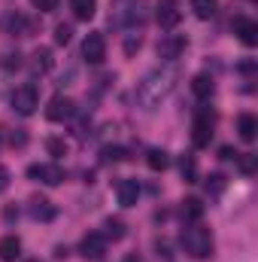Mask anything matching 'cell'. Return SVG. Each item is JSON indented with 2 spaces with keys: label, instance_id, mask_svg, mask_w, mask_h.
Listing matches in <instances>:
<instances>
[{
  "label": "cell",
  "instance_id": "obj_1",
  "mask_svg": "<svg viewBox=\"0 0 258 262\" xmlns=\"http://www.w3.org/2000/svg\"><path fill=\"white\" fill-rule=\"evenodd\" d=\"M173 89H176V70L173 67H158L137 85V101L143 104V110H155Z\"/></svg>",
  "mask_w": 258,
  "mask_h": 262
},
{
  "label": "cell",
  "instance_id": "obj_2",
  "mask_svg": "<svg viewBox=\"0 0 258 262\" xmlns=\"http://www.w3.org/2000/svg\"><path fill=\"white\" fill-rule=\"evenodd\" d=\"M179 244H183V250H186L192 259H207V256H213V232H210L207 226H200V223H192V226L183 229Z\"/></svg>",
  "mask_w": 258,
  "mask_h": 262
},
{
  "label": "cell",
  "instance_id": "obj_3",
  "mask_svg": "<svg viewBox=\"0 0 258 262\" xmlns=\"http://www.w3.org/2000/svg\"><path fill=\"white\" fill-rule=\"evenodd\" d=\"M143 21V0H113L110 25L116 28H134Z\"/></svg>",
  "mask_w": 258,
  "mask_h": 262
},
{
  "label": "cell",
  "instance_id": "obj_4",
  "mask_svg": "<svg viewBox=\"0 0 258 262\" xmlns=\"http://www.w3.org/2000/svg\"><path fill=\"white\" fill-rule=\"evenodd\" d=\"M9 104L18 116H34L37 107H40V92L34 85H18L12 95H9Z\"/></svg>",
  "mask_w": 258,
  "mask_h": 262
},
{
  "label": "cell",
  "instance_id": "obj_5",
  "mask_svg": "<svg viewBox=\"0 0 258 262\" xmlns=\"http://www.w3.org/2000/svg\"><path fill=\"white\" fill-rule=\"evenodd\" d=\"M28 177L31 180H40L46 186H58V183L67 180V171L61 165H55V162H43V165H31L28 168Z\"/></svg>",
  "mask_w": 258,
  "mask_h": 262
},
{
  "label": "cell",
  "instance_id": "obj_6",
  "mask_svg": "<svg viewBox=\"0 0 258 262\" xmlns=\"http://www.w3.org/2000/svg\"><path fill=\"white\" fill-rule=\"evenodd\" d=\"M73 113H76V104L67 95H55L49 101V107H46V119L49 122H67V119H73Z\"/></svg>",
  "mask_w": 258,
  "mask_h": 262
},
{
  "label": "cell",
  "instance_id": "obj_7",
  "mask_svg": "<svg viewBox=\"0 0 258 262\" xmlns=\"http://www.w3.org/2000/svg\"><path fill=\"white\" fill-rule=\"evenodd\" d=\"M186 52V37L183 34H164L158 40V58L161 61H176Z\"/></svg>",
  "mask_w": 258,
  "mask_h": 262
},
{
  "label": "cell",
  "instance_id": "obj_8",
  "mask_svg": "<svg viewBox=\"0 0 258 262\" xmlns=\"http://www.w3.org/2000/svg\"><path fill=\"white\" fill-rule=\"evenodd\" d=\"M210 140H213V113L200 110L192 125V143L197 149H203V146H210Z\"/></svg>",
  "mask_w": 258,
  "mask_h": 262
},
{
  "label": "cell",
  "instance_id": "obj_9",
  "mask_svg": "<svg viewBox=\"0 0 258 262\" xmlns=\"http://www.w3.org/2000/svg\"><path fill=\"white\" fill-rule=\"evenodd\" d=\"M79 253H82V259H104V253H107V238L100 235V232H88L82 241H79Z\"/></svg>",
  "mask_w": 258,
  "mask_h": 262
},
{
  "label": "cell",
  "instance_id": "obj_10",
  "mask_svg": "<svg viewBox=\"0 0 258 262\" xmlns=\"http://www.w3.org/2000/svg\"><path fill=\"white\" fill-rule=\"evenodd\" d=\"M82 58L88 64H104V58H107V40L100 34H88L85 43H82Z\"/></svg>",
  "mask_w": 258,
  "mask_h": 262
},
{
  "label": "cell",
  "instance_id": "obj_11",
  "mask_svg": "<svg viewBox=\"0 0 258 262\" xmlns=\"http://www.w3.org/2000/svg\"><path fill=\"white\" fill-rule=\"evenodd\" d=\"M155 18H158V25L161 28H176L179 25V18H183V12H179V0H158V6H155Z\"/></svg>",
  "mask_w": 258,
  "mask_h": 262
},
{
  "label": "cell",
  "instance_id": "obj_12",
  "mask_svg": "<svg viewBox=\"0 0 258 262\" xmlns=\"http://www.w3.org/2000/svg\"><path fill=\"white\" fill-rule=\"evenodd\" d=\"M52 67H55V58H52V49L49 46H40V49L31 52V73L34 76H46Z\"/></svg>",
  "mask_w": 258,
  "mask_h": 262
},
{
  "label": "cell",
  "instance_id": "obj_13",
  "mask_svg": "<svg viewBox=\"0 0 258 262\" xmlns=\"http://www.w3.org/2000/svg\"><path fill=\"white\" fill-rule=\"evenodd\" d=\"M234 34H237L240 43L249 46V49L258 43V25L252 21V18H234Z\"/></svg>",
  "mask_w": 258,
  "mask_h": 262
},
{
  "label": "cell",
  "instance_id": "obj_14",
  "mask_svg": "<svg viewBox=\"0 0 258 262\" xmlns=\"http://www.w3.org/2000/svg\"><path fill=\"white\" fill-rule=\"evenodd\" d=\"M116 195H119V204L122 207H134L137 198H140V183L137 180H119L116 183Z\"/></svg>",
  "mask_w": 258,
  "mask_h": 262
},
{
  "label": "cell",
  "instance_id": "obj_15",
  "mask_svg": "<svg viewBox=\"0 0 258 262\" xmlns=\"http://www.w3.org/2000/svg\"><path fill=\"white\" fill-rule=\"evenodd\" d=\"M237 134H240V140H246V143H252L258 137V119L252 113H240V116H237Z\"/></svg>",
  "mask_w": 258,
  "mask_h": 262
},
{
  "label": "cell",
  "instance_id": "obj_16",
  "mask_svg": "<svg viewBox=\"0 0 258 262\" xmlns=\"http://www.w3.org/2000/svg\"><path fill=\"white\" fill-rule=\"evenodd\" d=\"M31 216H34V220H43V223L55 220L52 201H49V198H31Z\"/></svg>",
  "mask_w": 258,
  "mask_h": 262
},
{
  "label": "cell",
  "instance_id": "obj_17",
  "mask_svg": "<svg viewBox=\"0 0 258 262\" xmlns=\"http://www.w3.org/2000/svg\"><path fill=\"white\" fill-rule=\"evenodd\" d=\"M18 253H21V241L15 235H3L0 238V259L12 262V259H18Z\"/></svg>",
  "mask_w": 258,
  "mask_h": 262
},
{
  "label": "cell",
  "instance_id": "obj_18",
  "mask_svg": "<svg viewBox=\"0 0 258 262\" xmlns=\"http://www.w3.org/2000/svg\"><path fill=\"white\" fill-rule=\"evenodd\" d=\"M192 92L200 98V101L213 98V92H216V82H213V76H207V73H197V76L192 79Z\"/></svg>",
  "mask_w": 258,
  "mask_h": 262
},
{
  "label": "cell",
  "instance_id": "obj_19",
  "mask_svg": "<svg viewBox=\"0 0 258 262\" xmlns=\"http://www.w3.org/2000/svg\"><path fill=\"white\" fill-rule=\"evenodd\" d=\"M70 9H73V15H76L79 21H88V18H94L97 3H94V0H70Z\"/></svg>",
  "mask_w": 258,
  "mask_h": 262
},
{
  "label": "cell",
  "instance_id": "obj_20",
  "mask_svg": "<svg viewBox=\"0 0 258 262\" xmlns=\"http://www.w3.org/2000/svg\"><path fill=\"white\" fill-rule=\"evenodd\" d=\"M179 210H183V216H186L189 223H197V220L203 216V201H200V198H186Z\"/></svg>",
  "mask_w": 258,
  "mask_h": 262
},
{
  "label": "cell",
  "instance_id": "obj_21",
  "mask_svg": "<svg viewBox=\"0 0 258 262\" xmlns=\"http://www.w3.org/2000/svg\"><path fill=\"white\" fill-rule=\"evenodd\" d=\"M104 229H107V232H104V238H107V241H122V238H125V232H128V229H125V223H122V220H116V216H110V220L104 223Z\"/></svg>",
  "mask_w": 258,
  "mask_h": 262
},
{
  "label": "cell",
  "instance_id": "obj_22",
  "mask_svg": "<svg viewBox=\"0 0 258 262\" xmlns=\"http://www.w3.org/2000/svg\"><path fill=\"white\" fill-rule=\"evenodd\" d=\"M219 9V0H192V12L197 18H213Z\"/></svg>",
  "mask_w": 258,
  "mask_h": 262
},
{
  "label": "cell",
  "instance_id": "obj_23",
  "mask_svg": "<svg viewBox=\"0 0 258 262\" xmlns=\"http://www.w3.org/2000/svg\"><path fill=\"white\" fill-rule=\"evenodd\" d=\"M146 165H149V171H164L170 165V159H167L164 149H149L146 152Z\"/></svg>",
  "mask_w": 258,
  "mask_h": 262
},
{
  "label": "cell",
  "instance_id": "obj_24",
  "mask_svg": "<svg viewBox=\"0 0 258 262\" xmlns=\"http://www.w3.org/2000/svg\"><path fill=\"white\" fill-rule=\"evenodd\" d=\"M179 171H183L186 183H197V162H194V156H183L179 159Z\"/></svg>",
  "mask_w": 258,
  "mask_h": 262
},
{
  "label": "cell",
  "instance_id": "obj_25",
  "mask_svg": "<svg viewBox=\"0 0 258 262\" xmlns=\"http://www.w3.org/2000/svg\"><path fill=\"white\" fill-rule=\"evenodd\" d=\"M207 192L210 195H222L225 192V174H210L207 177Z\"/></svg>",
  "mask_w": 258,
  "mask_h": 262
},
{
  "label": "cell",
  "instance_id": "obj_26",
  "mask_svg": "<svg viewBox=\"0 0 258 262\" xmlns=\"http://www.w3.org/2000/svg\"><path fill=\"white\" fill-rule=\"evenodd\" d=\"M46 149H49V156H55V159H58V156H67V140L64 137H49V140H46Z\"/></svg>",
  "mask_w": 258,
  "mask_h": 262
},
{
  "label": "cell",
  "instance_id": "obj_27",
  "mask_svg": "<svg viewBox=\"0 0 258 262\" xmlns=\"http://www.w3.org/2000/svg\"><path fill=\"white\" fill-rule=\"evenodd\" d=\"M237 162H240V171H243V174H255L258 159L252 156V152H243V156H237Z\"/></svg>",
  "mask_w": 258,
  "mask_h": 262
},
{
  "label": "cell",
  "instance_id": "obj_28",
  "mask_svg": "<svg viewBox=\"0 0 258 262\" xmlns=\"http://www.w3.org/2000/svg\"><path fill=\"white\" fill-rule=\"evenodd\" d=\"M104 162H122V159H128V152L122 149V146H104Z\"/></svg>",
  "mask_w": 258,
  "mask_h": 262
},
{
  "label": "cell",
  "instance_id": "obj_29",
  "mask_svg": "<svg viewBox=\"0 0 258 262\" xmlns=\"http://www.w3.org/2000/svg\"><path fill=\"white\" fill-rule=\"evenodd\" d=\"M9 28H12L18 37H31V25H28V18H21V15H15V18L9 21Z\"/></svg>",
  "mask_w": 258,
  "mask_h": 262
},
{
  "label": "cell",
  "instance_id": "obj_30",
  "mask_svg": "<svg viewBox=\"0 0 258 262\" xmlns=\"http://www.w3.org/2000/svg\"><path fill=\"white\" fill-rule=\"evenodd\" d=\"M0 64H3V70H18V67H21V55H18V52H6Z\"/></svg>",
  "mask_w": 258,
  "mask_h": 262
},
{
  "label": "cell",
  "instance_id": "obj_31",
  "mask_svg": "<svg viewBox=\"0 0 258 262\" xmlns=\"http://www.w3.org/2000/svg\"><path fill=\"white\" fill-rule=\"evenodd\" d=\"M70 37H73V28H70V25H58V28H55V43L67 46V43H70Z\"/></svg>",
  "mask_w": 258,
  "mask_h": 262
},
{
  "label": "cell",
  "instance_id": "obj_32",
  "mask_svg": "<svg viewBox=\"0 0 258 262\" xmlns=\"http://www.w3.org/2000/svg\"><path fill=\"white\" fill-rule=\"evenodd\" d=\"M31 3H34L40 12H52V9L58 6V0H31Z\"/></svg>",
  "mask_w": 258,
  "mask_h": 262
},
{
  "label": "cell",
  "instance_id": "obj_33",
  "mask_svg": "<svg viewBox=\"0 0 258 262\" xmlns=\"http://www.w3.org/2000/svg\"><path fill=\"white\" fill-rule=\"evenodd\" d=\"M137 49H140V37H128L125 40V55H134Z\"/></svg>",
  "mask_w": 258,
  "mask_h": 262
},
{
  "label": "cell",
  "instance_id": "obj_34",
  "mask_svg": "<svg viewBox=\"0 0 258 262\" xmlns=\"http://www.w3.org/2000/svg\"><path fill=\"white\" fill-rule=\"evenodd\" d=\"M219 156H222V159H225V162H231V159H234V162H237V156H240V152H234V149H231V146H222V149H219Z\"/></svg>",
  "mask_w": 258,
  "mask_h": 262
},
{
  "label": "cell",
  "instance_id": "obj_35",
  "mask_svg": "<svg viewBox=\"0 0 258 262\" xmlns=\"http://www.w3.org/2000/svg\"><path fill=\"white\" fill-rule=\"evenodd\" d=\"M158 256H164V259H173V253H170V244H167V241H158Z\"/></svg>",
  "mask_w": 258,
  "mask_h": 262
},
{
  "label": "cell",
  "instance_id": "obj_36",
  "mask_svg": "<svg viewBox=\"0 0 258 262\" xmlns=\"http://www.w3.org/2000/svg\"><path fill=\"white\" fill-rule=\"evenodd\" d=\"M6 189H9V171L0 165V192H6Z\"/></svg>",
  "mask_w": 258,
  "mask_h": 262
},
{
  "label": "cell",
  "instance_id": "obj_37",
  "mask_svg": "<svg viewBox=\"0 0 258 262\" xmlns=\"http://www.w3.org/2000/svg\"><path fill=\"white\" fill-rule=\"evenodd\" d=\"M9 140H12V146H24V140H28V134H24V131H15V134H12Z\"/></svg>",
  "mask_w": 258,
  "mask_h": 262
},
{
  "label": "cell",
  "instance_id": "obj_38",
  "mask_svg": "<svg viewBox=\"0 0 258 262\" xmlns=\"http://www.w3.org/2000/svg\"><path fill=\"white\" fill-rule=\"evenodd\" d=\"M240 70H243V73H252V70H255V64H252V61H246V64H240Z\"/></svg>",
  "mask_w": 258,
  "mask_h": 262
},
{
  "label": "cell",
  "instance_id": "obj_39",
  "mask_svg": "<svg viewBox=\"0 0 258 262\" xmlns=\"http://www.w3.org/2000/svg\"><path fill=\"white\" fill-rule=\"evenodd\" d=\"M125 262H143V259H140L137 253H131V256H125Z\"/></svg>",
  "mask_w": 258,
  "mask_h": 262
},
{
  "label": "cell",
  "instance_id": "obj_40",
  "mask_svg": "<svg viewBox=\"0 0 258 262\" xmlns=\"http://www.w3.org/2000/svg\"><path fill=\"white\" fill-rule=\"evenodd\" d=\"M24 262H40V259H24Z\"/></svg>",
  "mask_w": 258,
  "mask_h": 262
}]
</instances>
